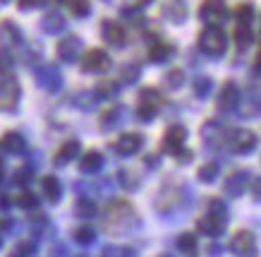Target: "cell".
<instances>
[{
	"mask_svg": "<svg viewBox=\"0 0 261 257\" xmlns=\"http://www.w3.org/2000/svg\"><path fill=\"white\" fill-rule=\"evenodd\" d=\"M238 104H240L238 84H235V82H225L221 89V94H218V108H221V111H232Z\"/></svg>",
	"mask_w": 261,
	"mask_h": 257,
	"instance_id": "cell-11",
	"label": "cell"
},
{
	"mask_svg": "<svg viewBox=\"0 0 261 257\" xmlns=\"http://www.w3.org/2000/svg\"><path fill=\"white\" fill-rule=\"evenodd\" d=\"M235 17H238L240 25H252L254 19V5L252 3H240L235 8Z\"/></svg>",
	"mask_w": 261,
	"mask_h": 257,
	"instance_id": "cell-29",
	"label": "cell"
},
{
	"mask_svg": "<svg viewBox=\"0 0 261 257\" xmlns=\"http://www.w3.org/2000/svg\"><path fill=\"white\" fill-rule=\"evenodd\" d=\"M0 3H8V0H0Z\"/></svg>",
	"mask_w": 261,
	"mask_h": 257,
	"instance_id": "cell-47",
	"label": "cell"
},
{
	"mask_svg": "<svg viewBox=\"0 0 261 257\" xmlns=\"http://www.w3.org/2000/svg\"><path fill=\"white\" fill-rule=\"evenodd\" d=\"M65 5L70 8L72 17H87L91 12V5L89 0H65Z\"/></svg>",
	"mask_w": 261,
	"mask_h": 257,
	"instance_id": "cell-30",
	"label": "cell"
},
{
	"mask_svg": "<svg viewBox=\"0 0 261 257\" xmlns=\"http://www.w3.org/2000/svg\"><path fill=\"white\" fill-rule=\"evenodd\" d=\"M46 0H19V8L22 10H32V8H41Z\"/></svg>",
	"mask_w": 261,
	"mask_h": 257,
	"instance_id": "cell-41",
	"label": "cell"
},
{
	"mask_svg": "<svg viewBox=\"0 0 261 257\" xmlns=\"http://www.w3.org/2000/svg\"><path fill=\"white\" fill-rule=\"evenodd\" d=\"M144 163H146L149 169H159V159H156V156H146V159H144Z\"/></svg>",
	"mask_w": 261,
	"mask_h": 257,
	"instance_id": "cell-44",
	"label": "cell"
},
{
	"mask_svg": "<svg viewBox=\"0 0 261 257\" xmlns=\"http://www.w3.org/2000/svg\"><path fill=\"white\" fill-rule=\"evenodd\" d=\"M82 53V41L77 36H67L58 43V58L63 60V63H74Z\"/></svg>",
	"mask_w": 261,
	"mask_h": 257,
	"instance_id": "cell-9",
	"label": "cell"
},
{
	"mask_svg": "<svg viewBox=\"0 0 261 257\" xmlns=\"http://www.w3.org/2000/svg\"><path fill=\"white\" fill-rule=\"evenodd\" d=\"M0 245H3V238H0Z\"/></svg>",
	"mask_w": 261,
	"mask_h": 257,
	"instance_id": "cell-48",
	"label": "cell"
},
{
	"mask_svg": "<svg viewBox=\"0 0 261 257\" xmlns=\"http://www.w3.org/2000/svg\"><path fill=\"white\" fill-rule=\"evenodd\" d=\"M103 166V156L101 152H87L84 156H82L80 161V169L82 173H96V171Z\"/></svg>",
	"mask_w": 261,
	"mask_h": 257,
	"instance_id": "cell-20",
	"label": "cell"
},
{
	"mask_svg": "<svg viewBox=\"0 0 261 257\" xmlns=\"http://www.w3.org/2000/svg\"><path fill=\"white\" fill-rule=\"evenodd\" d=\"M144 145V137L139 135V132H125V135H120L118 139H115V152L122 154V156H132V154H137L139 149H142Z\"/></svg>",
	"mask_w": 261,
	"mask_h": 257,
	"instance_id": "cell-6",
	"label": "cell"
},
{
	"mask_svg": "<svg viewBox=\"0 0 261 257\" xmlns=\"http://www.w3.org/2000/svg\"><path fill=\"white\" fill-rule=\"evenodd\" d=\"M225 46H228V39H225V34H223L221 27H211L206 25V29L199 34V49L204 51L206 56H223L225 53Z\"/></svg>",
	"mask_w": 261,
	"mask_h": 257,
	"instance_id": "cell-1",
	"label": "cell"
},
{
	"mask_svg": "<svg viewBox=\"0 0 261 257\" xmlns=\"http://www.w3.org/2000/svg\"><path fill=\"white\" fill-rule=\"evenodd\" d=\"M103 39L113 43V46H125V27L120 25V22H111V19H106L103 22Z\"/></svg>",
	"mask_w": 261,
	"mask_h": 257,
	"instance_id": "cell-16",
	"label": "cell"
},
{
	"mask_svg": "<svg viewBox=\"0 0 261 257\" xmlns=\"http://www.w3.org/2000/svg\"><path fill=\"white\" fill-rule=\"evenodd\" d=\"M149 3H151V0H127V5H129V8H135V10L146 8Z\"/></svg>",
	"mask_w": 261,
	"mask_h": 257,
	"instance_id": "cell-43",
	"label": "cell"
},
{
	"mask_svg": "<svg viewBox=\"0 0 261 257\" xmlns=\"http://www.w3.org/2000/svg\"><path fill=\"white\" fill-rule=\"evenodd\" d=\"M0 41H3L5 46H17V43L22 41V32H19V27L12 25L10 19H5V22L0 25Z\"/></svg>",
	"mask_w": 261,
	"mask_h": 257,
	"instance_id": "cell-18",
	"label": "cell"
},
{
	"mask_svg": "<svg viewBox=\"0 0 261 257\" xmlns=\"http://www.w3.org/2000/svg\"><path fill=\"white\" fill-rule=\"evenodd\" d=\"M197 228H199V233L216 238V236H221V233H223L225 221H223V219H218V217H214V214H204V217L197 221Z\"/></svg>",
	"mask_w": 261,
	"mask_h": 257,
	"instance_id": "cell-14",
	"label": "cell"
},
{
	"mask_svg": "<svg viewBox=\"0 0 261 257\" xmlns=\"http://www.w3.org/2000/svg\"><path fill=\"white\" fill-rule=\"evenodd\" d=\"M17 204L22 209H34L36 204H39V200H36V195H32V193H22V195H17Z\"/></svg>",
	"mask_w": 261,
	"mask_h": 257,
	"instance_id": "cell-38",
	"label": "cell"
},
{
	"mask_svg": "<svg viewBox=\"0 0 261 257\" xmlns=\"http://www.w3.org/2000/svg\"><path fill=\"white\" fill-rule=\"evenodd\" d=\"M216 178H218V163L216 161H206L204 166L199 169V180L201 183H214Z\"/></svg>",
	"mask_w": 261,
	"mask_h": 257,
	"instance_id": "cell-28",
	"label": "cell"
},
{
	"mask_svg": "<svg viewBox=\"0 0 261 257\" xmlns=\"http://www.w3.org/2000/svg\"><path fill=\"white\" fill-rule=\"evenodd\" d=\"M247 183H249V176H247L245 171H235L230 178H225V185H223V193L230 195V197H240V195L245 193Z\"/></svg>",
	"mask_w": 261,
	"mask_h": 257,
	"instance_id": "cell-13",
	"label": "cell"
},
{
	"mask_svg": "<svg viewBox=\"0 0 261 257\" xmlns=\"http://www.w3.org/2000/svg\"><path fill=\"white\" fill-rule=\"evenodd\" d=\"M74 214L80 219H91L96 217V202L91 197H80L74 202Z\"/></svg>",
	"mask_w": 261,
	"mask_h": 257,
	"instance_id": "cell-23",
	"label": "cell"
},
{
	"mask_svg": "<svg viewBox=\"0 0 261 257\" xmlns=\"http://www.w3.org/2000/svg\"><path fill=\"white\" fill-rule=\"evenodd\" d=\"M182 82H185V73L182 70H170L166 75V87H170V89H180Z\"/></svg>",
	"mask_w": 261,
	"mask_h": 257,
	"instance_id": "cell-35",
	"label": "cell"
},
{
	"mask_svg": "<svg viewBox=\"0 0 261 257\" xmlns=\"http://www.w3.org/2000/svg\"><path fill=\"white\" fill-rule=\"evenodd\" d=\"M17 99H19V84L17 80H0V108H15Z\"/></svg>",
	"mask_w": 261,
	"mask_h": 257,
	"instance_id": "cell-10",
	"label": "cell"
},
{
	"mask_svg": "<svg viewBox=\"0 0 261 257\" xmlns=\"http://www.w3.org/2000/svg\"><path fill=\"white\" fill-rule=\"evenodd\" d=\"M41 29L46 34H58L65 29V17L58 12V10H53V12H48V15H43V19H41Z\"/></svg>",
	"mask_w": 261,
	"mask_h": 257,
	"instance_id": "cell-19",
	"label": "cell"
},
{
	"mask_svg": "<svg viewBox=\"0 0 261 257\" xmlns=\"http://www.w3.org/2000/svg\"><path fill=\"white\" fill-rule=\"evenodd\" d=\"M254 145H256V135H254L252 130H232L230 137H228L230 152H235V154L252 152Z\"/></svg>",
	"mask_w": 261,
	"mask_h": 257,
	"instance_id": "cell-5",
	"label": "cell"
},
{
	"mask_svg": "<svg viewBox=\"0 0 261 257\" xmlns=\"http://www.w3.org/2000/svg\"><path fill=\"white\" fill-rule=\"evenodd\" d=\"M118 82H101L98 87H96V97L98 99H113V97H118Z\"/></svg>",
	"mask_w": 261,
	"mask_h": 257,
	"instance_id": "cell-32",
	"label": "cell"
},
{
	"mask_svg": "<svg viewBox=\"0 0 261 257\" xmlns=\"http://www.w3.org/2000/svg\"><path fill=\"white\" fill-rule=\"evenodd\" d=\"M32 178H34V171L32 169H19L15 173V183L17 185H27L29 180H32Z\"/></svg>",
	"mask_w": 261,
	"mask_h": 257,
	"instance_id": "cell-40",
	"label": "cell"
},
{
	"mask_svg": "<svg viewBox=\"0 0 261 257\" xmlns=\"http://www.w3.org/2000/svg\"><path fill=\"white\" fill-rule=\"evenodd\" d=\"M163 15L170 19V22H175V25H180L182 19L187 17V8L182 5V0H170L168 3V8L163 10Z\"/></svg>",
	"mask_w": 261,
	"mask_h": 257,
	"instance_id": "cell-22",
	"label": "cell"
},
{
	"mask_svg": "<svg viewBox=\"0 0 261 257\" xmlns=\"http://www.w3.org/2000/svg\"><path fill=\"white\" fill-rule=\"evenodd\" d=\"M111 67V58L101 49H91L82 56V70L87 75H101Z\"/></svg>",
	"mask_w": 261,
	"mask_h": 257,
	"instance_id": "cell-3",
	"label": "cell"
},
{
	"mask_svg": "<svg viewBox=\"0 0 261 257\" xmlns=\"http://www.w3.org/2000/svg\"><path fill=\"white\" fill-rule=\"evenodd\" d=\"M94 238H96V233L89 226H82V228L74 231V243H80V245H89V243H94Z\"/></svg>",
	"mask_w": 261,
	"mask_h": 257,
	"instance_id": "cell-34",
	"label": "cell"
},
{
	"mask_svg": "<svg viewBox=\"0 0 261 257\" xmlns=\"http://www.w3.org/2000/svg\"><path fill=\"white\" fill-rule=\"evenodd\" d=\"M175 156H177V161H180V163H190V161H192V152H190V149H185V147H182Z\"/></svg>",
	"mask_w": 261,
	"mask_h": 257,
	"instance_id": "cell-42",
	"label": "cell"
},
{
	"mask_svg": "<svg viewBox=\"0 0 261 257\" xmlns=\"http://www.w3.org/2000/svg\"><path fill=\"white\" fill-rule=\"evenodd\" d=\"M135 217V209L129 207L127 202L118 200L113 202V204H108V226H115V224H129V219Z\"/></svg>",
	"mask_w": 261,
	"mask_h": 257,
	"instance_id": "cell-8",
	"label": "cell"
},
{
	"mask_svg": "<svg viewBox=\"0 0 261 257\" xmlns=\"http://www.w3.org/2000/svg\"><path fill=\"white\" fill-rule=\"evenodd\" d=\"M185 139H187V130L182 128V125H173V128L166 130V135H163V149L168 154H177L185 147Z\"/></svg>",
	"mask_w": 261,
	"mask_h": 257,
	"instance_id": "cell-7",
	"label": "cell"
},
{
	"mask_svg": "<svg viewBox=\"0 0 261 257\" xmlns=\"http://www.w3.org/2000/svg\"><path fill=\"white\" fill-rule=\"evenodd\" d=\"M10 257H24V255H19V252H12V255H10Z\"/></svg>",
	"mask_w": 261,
	"mask_h": 257,
	"instance_id": "cell-45",
	"label": "cell"
},
{
	"mask_svg": "<svg viewBox=\"0 0 261 257\" xmlns=\"http://www.w3.org/2000/svg\"><path fill=\"white\" fill-rule=\"evenodd\" d=\"M161 104H163V99H161L159 89H153V87L142 89V91H139V104H137V118L144 123H149L151 118L159 113Z\"/></svg>",
	"mask_w": 261,
	"mask_h": 257,
	"instance_id": "cell-2",
	"label": "cell"
},
{
	"mask_svg": "<svg viewBox=\"0 0 261 257\" xmlns=\"http://www.w3.org/2000/svg\"><path fill=\"white\" fill-rule=\"evenodd\" d=\"M80 149H82L80 139H67L56 154V166H65V163H70L72 159H77V156H80Z\"/></svg>",
	"mask_w": 261,
	"mask_h": 257,
	"instance_id": "cell-17",
	"label": "cell"
},
{
	"mask_svg": "<svg viewBox=\"0 0 261 257\" xmlns=\"http://www.w3.org/2000/svg\"><path fill=\"white\" fill-rule=\"evenodd\" d=\"M173 53H175V46L170 43V41H153V43L149 46V60L151 63H156V65L166 63Z\"/></svg>",
	"mask_w": 261,
	"mask_h": 257,
	"instance_id": "cell-15",
	"label": "cell"
},
{
	"mask_svg": "<svg viewBox=\"0 0 261 257\" xmlns=\"http://www.w3.org/2000/svg\"><path fill=\"white\" fill-rule=\"evenodd\" d=\"M206 214H214V217L223 219V221H228V209H225V204H223L218 197H214V200H208V204H206Z\"/></svg>",
	"mask_w": 261,
	"mask_h": 257,
	"instance_id": "cell-33",
	"label": "cell"
},
{
	"mask_svg": "<svg viewBox=\"0 0 261 257\" xmlns=\"http://www.w3.org/2000/svg\"><path fill=\"white\" fill-rule=\"evenodd\" d=\"M230 250L240 257H247L254 252V236L249 231H238L230 241Z\"/></svg>",
	"mask_w": 261,
	"mask_h": 257,
	"instance_id": "cell-12",
	"label": "cell"
},
{
	"mask_svg": "<svg viewBox=\"0 0 261 257\" xmlns=\"http://www.w3.org/2000/svg\"><path fill=\"white\" fill-rule=\"evenodd\" d=\"M199 17L204 19L206 25L218 27L223 19L228 17V8H225L223 0H204L201 8H199Z\"/></svg>",
	"mask_w": 261,
	"mask_h": 257,
	"instance_id": "cell-4",
	"label": "cell"
},
{
	"mask_svg": "<svg viewBox=\"0 0 261 257\" xmlns=\"http://www.w3.org/2000/svg\"><path fill=\"white\" fill-rule=\"evenodd\" d=\"M3 147L8 149V152H24L27 149V142H24V137L19 132H8V135L3 137Z\"/></svg>",
	"mask_w": 261,
	"mask_h": 257,
	"instance_id": "cell-25",
	"label": "cell"
},
{
	"mask_svg": "<svg viewBox=\"0 0 261 257\" xmlns=\"http://www.w3.org/2000/svg\"><path fill=\"white\" fill-rule=\"evenodd\" d=\"M192 89H194V94H197L199 99H204L206 94H208V91H211V80H208V77H199L197 82H194V84H192Z\"/></svg>",
	"mask_w": 261,
	"mask_h": 257,
	"instance_id": "cell-37",
	"label": "cell"
},
{
	"mask_svg": "<svg viewBox=\"0 0 261 257\" xmlns=\"http://www.w3.org/2000/svg\"><path fill=\"white\" fill-rule=\"evenodd\" d=\"M177 248H180L182 255H187V257H197V252H199L197 236H192V233H182L180 238H177Z\"/></svg>",
	"mask_w": 261,
	"mask_h": 257,
	"instance_id": "cell-21",
	"label": "cell"
},
{
	"mask_svg": "<svg viewBox=\"0 0 261 257\" xmlns=\"http://www.w3.org/2000/svg\"><path fill=\"white\" fill-rule=\"evenodd\" d=\"M120 106H113V108H108V111L101 115V130H111V128H115L120 123Z\"/></svg>",
	"mask_w": 261,
	"mask_h": 257,
	"instance_id": "cell-27",
	"label": "cell"
},
{
	"mask_svg": "<svg viewBox=\"0 0 261 257\" xmlns=\"http://www.w3.org/2000/svg\"><path fill=\"white\" fill-rule=\"evenodd\" d=\"M118 183L122 185L125 190H137V188H139V178H137L132 171L122 169V171H118Z\"/></svg>",
	"mask_w": 261,
	"mask_h": 257,
	"instance_id": "cell-31",
	"label": "cell"
},
{
	"mask_svg": "<svg viewBox=\"0 0 261 257\" xmlns=\"http://www.w3.org/2000/svg\"><path fill=\"white\" fill-rule=\"evenodd\" d=\"M12 73V58L8 51H0V75H10Z\"/></svg>",
	"mask_w": 261,
	"mask_h": 257,
	"instance_id": "cell-39",
	"label": "cell"
},
{
	"mask_svg": "<svg viewBox=\"0 0 261 257\" xmlns=\"http://www.w3.org/2000/svg\"><path fill=\"white\" fill-rule=\"evenodd\" d=\"M235 41H238L240 49H247V46L254 41L252 25H240V22H238V29H235Z\"/></svg>",
	"mask_w": 261,
	"mask_h": 257,
	"instance_id": "cell-26",
	"label": "cell"
},
{
	"mask_svg": "<svg viewBox=\"0 0 261 257\" xmlns=\"http://www.w3.org/2000/svg\"><path fill=\"white\" fill-rule=\"evenodd\" d=\"M139 75H142V67L135 63H129L122 67V82H137L139 80Z\"/></svg>",
	"mask_w": 261,
	"mask_h": 257,
	"instance_id": "cell-36",
	"label": "cell"
},
{
	"mask_svg": "<svg viewBox=\"0 0 261 257\" xmlns=\"http://www.w3.org/2000/svg\"><path fill=\"white\" fill-rule=\"evenodd\" d=\"M0 178H3V166H0Z\"/></svg>",
	"mask_w": 261,
	"mask_h": 257,
	"instance_id": "cell-46",
	"label": "cell"
},
{
	"mask_svg": "<svg viewBox=\"0 0 261 257\" xmlns=\"http://www.w3.org/2000/svg\"><path fill=\"white\" fill-rule=\"evenodd\" d=\"M43 195H46L50 202H60L63 188H60V183H58V178H53V176L43 178Z\"/></svg>",
	"mask_w": 261,
	"mask_h": 257,
	"instance_id": "cell-24",
	"label": "cell"
}]
</instances>
